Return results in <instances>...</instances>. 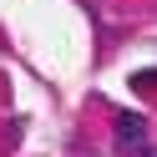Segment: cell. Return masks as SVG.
I'll list each match as a JSON object with an SVG mask.
<instances>
[{"instance_id":"1","label":"cell","mask_w":157,"mask_h":157,"mask_svg":"<svg viewBox=\"0 0 157 157\" xmlns=\"http://www.w3.org/2000/svg\"><path fill=\"white\" fill-rule=\"evenodd\" d=\"M142 132H147V122L137 112H122V117H117V137H122V142H142Z\"/></svg>"},{"instance_id":"2","label":"cell","mask_w":157,"mask_h":157,"mask_svg":"<svg viewBox=\"0 0 157 157\" xmlns=\"http://www.w3.org/2000/svg\"><path fill=\"white\" fill-rule=\"evenodd\" d=\"M132 86H142V91H157V71H142V76H132Z\"/></svg>"}]
</instances>
